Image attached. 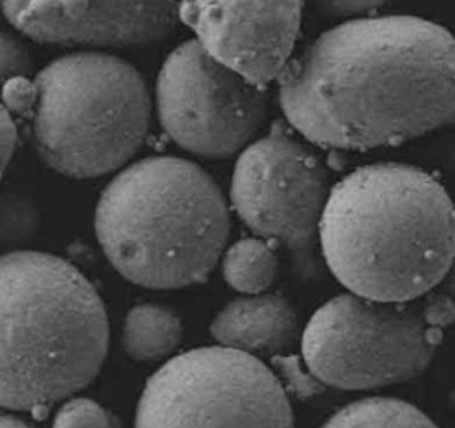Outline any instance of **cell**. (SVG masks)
I'll return each mask as SVG.
<instances>
[{"label": "cell", "mask_w": 455, "mask_h": 428, "mask_svg": "<svg viewBox=\"0 0 455 428\" xmlns=\"http://www.w3.org/2000/svg\"><path fill=\"white\" fill-rule=\"evenodd\" d=\"M279 103L323 147L407 142L455 121V37L418 16L352 18L284 67Z\"/></svg>", "instance_id": "1"}, {"label": "cell", "mask_w": 455, "mask_h": 428, "mask_svg": "<svg viewBox=\"0 0 455 428\" xmlns=\"http://www.w3.org/2000/svg\"><path fill=\"white\" fill-rule=\"evenodd\" d=\"M320 249L352 293L405 304L437 286L453 263V201L419 167H359L329 190Z\"/></svg>", "instance_id": "2"}, {"label": "cell", "mask_w": 455, "mask_h": 428, "mask_svg": "<svg viewBox=\"0 0 455 428\" xmlns=\"http://www.w3.org/2000/svg\"><path fill=\"white\" fill-rule=\"evenodd\" d=\"M108 350V316L85 275L36 250L0 256V407L44 412L85 387Z\"/></svg>", "instance_id": "3"}, {"label": "cell", "mask_w": 455, "mask_h": 428, "mask_svg": "<svg viewBox=\"0 0 455 428\" xmlns=\"http://www.w3.org/2000/svg\"><path fill=\"white\" fill-rule=\"evenodd\" d=\"M94 227L107 259L124 279L176 289L208 277L226 245L229 215L219 186L199 165L151 156L105 186Z\"/></svg>", "instance_id": "4"}, {"label": "cell", "mask_w": 455, "mask_h": 428, "mask_svg": "<svg viewBox=\"0 0 455 428\" xmlns=\"http://www.w3.org/2000/svg\"><path fill=\"white\" fill-rule=\"evenodd\" d=\"M34 144L39 156L71 178H98L140 147L151 101L126 60L80 52L48 64L36 80Z\"/></svg>", "instance_id": "5"}, {"label": "cell", "mask_w": 455, "mask_h": 428, "mask_svg": "<svg viewBox=\"0 0 455 428\" xmlns=\"http://www.w3.org/2000/svg\"><path fill=\"white\" fill-rule=\"evenodd\" d=\"M135 428H293V414L268 366L219 345L160 366L142 389Z\"/></svg>", "instance_id": "6"}, {"label": "cell", "mask_w": 455, "mask_h": 428, "mask_svg": "<svg viewBox=\"0 0 455 428\" xmlns=\"http://www.w3.org/2000/svg\"><path fill=\"white\" fill-rule=\"evenodd\" d=\"M441 339V329L428 327L421 309L348 293L309 318L302 359L323 385L377 389L421 375Z\"/></svg>", "instance_id": "7"}, {"label": "cell", "mask_w": 455, "mask_h": 428, "mask_svg": "<svg viewBox=\"0 0 455 428\" xmlns=\"http://www.w3.org/2000/svg\"><path fill=\"white\" fill-rule=\"evenodd\" d=\"M327 197L322 162L281 124L242 151L231 178L236 215L263 240L284 245L300 277L320 272L316 247Z\"/></svg>", "instance_id": "8"}, {"label": "cell", "mask_w": 455, "mask_h": 428, "mask_svg": "<svg viewBox=\"0 0 455 428\" xmlns=\"http://www.w3.org/2000/svg\"><path fill=\"white\" fill-rule=\"evenodd\" d=\"M268 98L247 80L187 41L165 59L156 80L162 128L183 149L220 158L242 149L259 130Z\"/></svg>", "instance_id": "9"}, {"label": "cell", "mask_w": 455, "mask_h": 428, "mask_svg": "<svg viewBox=\"0 0 455 428\" xmlns=\"http://www.w3.org/2000/svg\"><path fill=\"white\" fill-rule=\"evenodd\" d=\"M201 46L247 80L267 85L288 66L302 0H174Z\"/></svg>", "instance_id": "10"}, {"label": "cell", "mask_w": 455, "mask_h": 428, "mask_svg": "<svg viewBox=\"0 0 455 428\" xmlns=\"http://www.w3.org/2000/svg\"><path fill=\"white\" fill-rule=\"evenodd\" d=\"M5 18L25 36L64 46H130L165 36L174 0H2Z\"/></svg>", "instance_id": "11"}, {"label": "cell", "mask_w": 455, "mask_h": 428, "mask_svg": "<svg viewBox=\"0 0 455 428\" xmlns=\"http://www.w3.org/2000/svg\"><path fill=\"white\" fill-rule=\"evenodd\" d=\"M210 332L222 346L274 357L293 345L299 321L286 298L256 293L226 304L213 318Z\"/></svg>", "instance_id": "12"}, {"label": "cell", "mask_w": 455, "mask_h": 428, "mask_svg": "<svg viewBox=\"0 0 455 428\" xmlns=\"http://www.w3.org/2000/svg\"><path fill=\"white\" fill-rule=\"evenodd\" d=\"M181 339V321L174 311L158 304L132 307L123 325V346L133 361H156L169 355Z\"/></svg>", "instance_id": "13"}, {"label": "cell", "mask_w": 455, "mask_h": 428, "mask_svg": "<svg viewBox=\"0 0 455 428\" xmlns=\"http://www.w3.org/2000/svg\"><path fill=\"white\" fill-rule=\"evenodd\" d=\"M322 428H439L418 407L395 398H364L334 412Z\"/></svg>", "instance_id": "14"}, {"label": "cell", "mask_w": 455, "mask_h": 428, "mask_svg": "<svg viewBox=\"0 0 455 428\" xmlns=\"http://www.w3.org/2000/svg\"><path fill=\"white\" fill-rule=\"evenodd\" d=\"M226 282L247 295L265 291L277 275L274 243L263 238H243L233 243L222 258Z\"/></svg>", "instance_id": "15"}, {"label": "cell", "mask_w": 455, "mask_h": 428, "mask_svg": "<svg viewBox=\"0 0 455 428\" xmlns=\"http://www.w3.org/2000/svg\"><path fill=\"white\" fill-rule=\"evenodd\" d=\"M116 417L89 398L68 400L55 414L52 428H114Z\"/></svg>", "instance_id": "16"}, {"label": "cell", "mask_w": 455, "mask_h": 428, "mask_svg": "<svg viewBox=\"0 0 455 428\" xmlns=\"http://www.w3.org/2000/svg\"><path fill=\"white\" fill-rule=\"evenodd\" d=\"M272 366L275 373L284 380L286 389L300 400L316 396L323 391V384L309 369H304L300 359L295 355H274Z\"/></svg>", "instance_id": "17"}, {"label": "cell", "mask_w": 455, "mask_h": 428, "mask_svg": "<svg viewBox=\"0 0 455 428\" xmlns=\"http://www.w3.org/2000/svg\"><path fill=\"white\" fill-rule=\"evenodd\" d=\"M30 69V57L25 46L12 36L0 30V85L16 76H25Z\"/></svg>", "instance_id": "18"}, {"label": "cell", "mask_w": 455, "mask_h": 428, "mask_svg": "<svg viewBox=\"0 0 455 428\" xmlns=\"http://www.w3.org/2000/svg\"><path fill=\"white\" fill-rule=\"evenodd\" d=\"M2 96H4L5 110L16 112V114H27L34 110V105H36V98H37L36 82H30L25 76H16L7 83H4Z\"/></svg>", "instance_id": "19"}, {"label": "cell", "mask_w": 455, "mask_h": 428, "mask_svg": "<svg viewBox=\"0 0 455 428\" xmlns=\"http://www.w3.org/2000/svg\"><path fill=\"white\" fill-rule=\"evenodd\" d=\"M386 0H315L318 9L332 16L363 18L379 9Z\"/></svg>", "instance_id": "20"}, {"label": "cell", "mask_w": 455, "mask_h": 428, "mask_svg": "<svg viewBox=\"0 0 455 428\" xmlns=\"http://www.w3.org/2000/svg\"><path fill=\"white\" fill-rule=\"evenodd\" d=\"M428 327L443 329L455 320V300L450 295H435L421 309Z\"/></svg>", "instance_id": "21"}, {"label": "cell", "mask_w": 455, "mask_h": 428, "mask_svg": "<svg viewBox=\"0 0 455 428\" xmlns=\"http://www.w3.org/2000/svg\"><path fill=\"white\" fill-rule=\"evenodd\" d=\"M14 144H16L14 124H12L7 110L4 107H0V179H2V174H4L11 156H12Z\"/></svg>", "instance_id": "22"}, {"label": "cell", "mask_w": 455, "mask_h": 428, "mask_svg": "<svg viewBox=\"0 0 455 428\" xmlns=\"http://www.w3.org/2000/svg\"><path fill=\"white\" fill-rule=\"evenodd\" d=\"M0 428H34L32 424H28L27 421L11 416V414H2L0 412Z\"/></svg>", "instance_id": "23"}, {"label": "cell", "mask_w": 455, "mask_h": 428, "mask_svg": "<svg viewBox=\"0 0 455 428\" xmlns=\"http://www.w3.org/2000/svg\"><path fill=\"white\" fill-rule=\"evenodd\" d=\"M446 289H448V295L455 300V258H453V263L446 273Z\"/></svg>", "instance_id": "24"}, {"label": "cell", "mask_w": 455, "mask_h": 428, "mask_svg": "<svg viewBox=\"0 0 455 428\" xmlns=\"http://www.w3.org/2000/svg\"><path fill=\"white\" fill-rule=\"evenodd\" d=\"M114 428H123V426L119 424V421H117V419H116V424H114Z\"/></svg>", "instance_id": "25"}]
</instances>
